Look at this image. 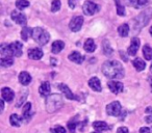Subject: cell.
<instances>
[{"mask_svg":"<svg viewBox=\"0 0 152 133\" xmlns=\"http://www.w3.org/2000/svg\"><path fill=\"white\" fill-rule=\"evenodd\" d=\"M83 25V17L77 16V17L72 18V20L70 21L69 27L73 32H77L81 29Z\"/></svg>","mask_w":152,"mask_h":133,"instance_id":"obj_7","label":"cell"},{"mask_svg":"<svg viewBox=\"0 0 152 133\" xmlns=\"http://www.w3.org/2000/svg\"><path fill=\"white\" fill-rule=\"evenodd\" d=\"M28 57L34 60H39L43 57V51L40 48H32L28 50Z\"/></svg>","mask_w":152,"mask_h":133,"instance_id":"obj_12","label":"cell"},{"mask_svg":"<svg viewBox=\"0 0 152 133\" xmlns=\"http://www.w3.org/2000/svg\"><path fill=\"white\" fill-rule=\"evenodd\" d=\"M93 128L98 132H102V131H106L108 129V125L105 122L102 121H96L93 123Z\"/></svg>","mask_w":152,"mask_h":133,"instance_id":"obj_20","label":"cell"},{"mask_svg":"<svg viewBox=\"0 0 152 133\" xmlns=\"http://www.w3.org/2000/svg\"><path fill=\"white\" fill-rule=\"evenodd\" d=\"M103 50H104L105 55H112L113 49L110 48V43H107V41H104V42H103Z\"/></svg>","mask_w":152,"mask_h":133,"instance_id":"obj_33","label":"cell"},{"mask_svg":"<svg viewBox=\"0 0 152 133\" xmlns=\"http://www.w3.org/2000/svg\"><path fill=\"white\" fill-rule=\"evenodd\" d=\"M143 54L145 59L147 60H152V48L148 45H145L143 47Z\"/></svg>","mask_w":152,"mask_h":133,"instance_id":"obj_27","label":"cell"},{"mask_svg":"<svg viewBox=\"0 0 152 133\" xmlns=\"http://www.w3.org/2000/svg\"><path fill=\"white\" fill-rule=\"evenodd\" d=\"M69 59L71 61H73V63L80 65V63H83V60H85V56H83V55L79 52H77V51H74V52H72L71 54L69 55Z\"/></svg>","mask_w":152,"mask_h":133,"instance_id":"obj_16","label":"cell"},{"mask_svg":"<svg viewBox=\"0 0 152 133\" xmlns=\"http://www.w3.org/2000/svg\"><path fill=\"white\" fill-rule=\"evenodd\" d=\"M83 14H86L87 16H92V15H95L96 13L100 11V7L99 5H97L96 3L92 2V1H86L85 4L83 7Z\"/></svg>","mask_w":152,"mask_h":133,"instance_id":"obj_5","label":"cell"},{"mask_svg":"<svg viewBox=\"0 0 152 133\" xmlns=\"http://www.w3.org/2000/svg\"><path fill=\"white\" fill-rule=\"evenodd\" d=\"M83 48H85V50L87 51V52H89V53L94 52V51H95V49H96V44H95V42H94L93 39H88V40L86 41Z\"/></svg>","mask_w":152,"mask_h":133,"instance_id":"obj_22","label":"cell"},{"mask_svg":"<svg viewBox=\"0 0 152 133\" xmlns=\"http://www.w3.org/2000/svg\"><path fill=\"white\" fill-rule=\"evenodd\" d=\"M64 47H65V43H64L63 41H55L52 44L51 51H52V53H54V54H57V53H59L63 50Z\"/></svg>","mask_w":152,"mask_h":133,"instance_id":"obj_21","label":"cell"},{"mask_svg":"<svg viewBox=\"0 0 152 133\" xmlns=\"http://www.w3.org/2000/svg\"><path fill=\"white\" fill-rule=\"evenodd\" d=\"M152 17V9H147L139 15L134 20V23H133V26H134V29L137 32H139V30L141 28H143L145 25H147L148 21L151 19Z\"/></svg>","mask_w":152,"mask_h":133,"instance_id":"obj_3","label":"cell"},{"mask_svg":"<svg viewBox=\"0 0 152 133\" xmlns=\"http://www.w3.org/2000/svg\"><path fill=\"white\" fill-rule=\"evenodd\" d=\"M0 106H1V111H3V108H4V100H0Z\"/></svg>","mask_w":152,"mask_h":133,"instance_id":"obj_41","label":"cell"},{"mask_svg":"<svg viewBox=\"0 0 152 133\" xmlns=\"http://www.w3.org/2000/svg\"><path fill=\"white\" fill-rule=\"evenodd\" d=\"M150 71H151V73H152V65H151V67H150Z\"/></svg>","mask_w":152,"mask_h":133,"instance_id":"obj_44","label":"cell"},{"mask_svg":"<svg viewBox=\"0 0 152 133\" xmlns=\"http://www.w3.org/2000/svg\"><path fill=\"white\" fill-rule=\"evenodd\" d=\"M69 5H70V7H71V9H74V7H76L75 3L73 2V0H69Z\"/></svg>","mask_w":152,"mask_h":133,"instance_id":"obj_40","label":"cell"},{"mask_svg":"<svg viewBox=\"0 0 152 133\" xmlns=\"http://www.w3.org/2000/svg\"><path fill=\"white\" fill-rule=\"evenodd\" d=\"M121 111H122V107H121L120 102L118 101L112 102V103H110L106 106V112H107V114H110L112 116H120Z\"/></svg>","mask_w":152,"mask_h":133,"instance_id":"obj_6","label":"cell"},{"mask_svg":"<svg viewBox=\"0 0 152 133\" xmlns=\"http://www.w3.org/2000/svg\"><path fill=\"white\" fill-rule=\"evenodd\" d=\"M149 81H150V87H151V92H152V77L149 79Z\"/></svg>","mask_w":152,"mask_h":133,"instance_id":"obj_42","label":"cell"},{"mask_svg":"<svg viewBox=\"0 0 152 133\" xmlns=\"http://www.w3.org/2000/svg\"><path fill=\"white\" fill-rule=\"evenodd\" d=\"M22 47L23 45L21 44L20 42H14L11 44V49H12V52H13L14 56H21L22 55Z\"/></svg>","mask_w":152,"mask_h":133,"instance_id":"obj_15","label":"cell"},{"mask_svg":"<svg viewBox=\"0 0 152 133\" xmlns=\"http://www.w3.org/2000/svg\"><path fill=\"white\" fill-rule=\"evenodd\" d=\"M89 85H90V87L95 92H101V89H102L100 80L97 77H92L89 80Z\"/></svg>","mask_w":152,"mask_h":133,"instance_id":"obj_17","label":"cell"},{"mask_svg":"<svg viewBox=\"0 0 152 133\" xmlns=\"http://www.w3.org/2000/svg\"><path fill=\"white\" fill-rule=\"evenodd\" d=\"M116 1V7H117V14L119 16H124L125 15V7L120 3L119 0H115Z\"/></svg>","mask_w":152,"mask_h":133,"instance_id":"obj_32","label":"cell"},{"mask_svg":"<svg viewBox=\"0 0 152 133\" xmlns=\"http://www.w3.org/2000/svg\"><path fill=\"white\" fill-rule=\"evenodd\" d=\"M102 73L110 79H120L124 77V68L119 61L108 60L102 65Z\"/></svg>","mask_w":152,"mask_h":133,"instance_id":"obj_1","label":"cell"},{"mask_svg":"<svg viewBox=\"0 0 152 133\" xmlns=\"http://www.w3.org/2000/svg\"><path fill=\"white\" fill-rule=\"evenodd\" d=\"M16 7L18 9L22 11V9H25L26 7H29V1L28 0H17L16 1Z\"/></svg>","mask_w":152,"mask_h":133,"instance_id":"obj_30","label":"cell"},{"mask_svg":"<svg viewBox=\"0 0 152 133\" xmlns=\"http://www.w3.org/2000/svg\"><path fill=\"white\" fill-rule=\"evenodd\" d=\"M140 48V40L137 38H132V40H131V44L130 46H129L128 48V54L129 55H135L137 52V50H139Z\"/></svg>","mask_w":152,"mask_h":133,"instance_id":"obj_11","label":"cell"},{"mask_svg":"<svg viewBox=\"0 0 152 133\" xmlns=\"http://www.w3.org/2000/svg\"><path fill=\"white\" fill-rule=\"evenodd\" d=\"M19 81L21 84L23 85H28L30 82H31V76L29 75V73L27 72H21L19 75Z\"/></svg>","mask_w":152,"mask_h":133,"instance_id":"obj_19","label":"cell"},{"mask_svg":"<svg viewBox=\"0 0 152 133\" xmlns=\"http://www.w3.org/2000/svg\"><path fill=\"white\" fill-rule=\"evenodd\" d=\"M63 98L58 94H53L47 97L46 99V110L49 113L57 111L63 106Z\"/></svg>","mask_w":152,"mask_h":133,"instance_id":"obj_2","label":"cell"},{"mask_svg":"<svg viewBox=\"0 0 152 133\" xmlns=\"http://www.w3.org/2000/svg\"><path fill=\"white\" fill-rule=\"evenodd\" d=\"M10 122H11V125L14 127H20V125H21L22 123V118H20L18 114L14 113L11 116V118H10Z\"/></svg>","mask_w":152,"mask_h":133,"instance_id":"obj_25","label":"cell"},{"mask_svg":"<svg viewBox=\"0 0 152 133\" xmlns=\"http://www.w3.org/2000/svg\"><path fill=\"white\" fill-rule=\"evenodd\" d=\"M132 65H133V67H134L135 70H137V72H141V71H143L144 69L146 68L145 61L142 60L141 58H135L134 60L132 61Z\"/></svg>","mask_w":152,"mask_h":133,"instance_id":"obj_23","label":"cell"},{"mask_svg":"<svg viewBox=\"0 0 152 133\" xmlns=\"http://www.w3.org/2000/svg\"><path fill=\"white\" fill-rule=\"evenodd\" d=\"M12 19L13 21H15L17 24L19 25H22V26H25L26 25V22H27V19H26V16L24 14L20 13V12H17V11H14L11 15Z\"/></svg>","mask_w":152,"mask_h":133,"instance_id":"obj_8","label":"cell"},{"mask_svg":"<svg viewBox=\"0 0 152 133\" xmlns=\"http://www.w3.org/2000/svg\"><path fill=\"white\" fill-rule=\"evenodd\" d=\"M57 87L63 92L64 95H65L68 99H70V100H75L76 99V97L73 95V93L71 92V89H70L66 84H64V83H59V84H57Z\"/></svg>","mask_w":152,"mask_h":133,"instance_id":"obj_14","label":"cell"},{"mask_svg":"<svg viewBox=\"0 0 152 133\" xmlns=\"http://www.w3.org/2000/svg\"><path fill=\"white\" fill-rule=\"evenodd\" d=\"M50 91H51V86L50 83L47 82V81H44V82L41 83L40 89H39V93L42 97H48L50 95Z\"/></svg>","mask_w":152,"mask_h":133,"instance_id":"obj_13","label":"cell"},{"mask_svg":"<svg viewBox=\"0 0 152 133\" xmlns=\"http://www.w3.org/2000/svg\"><path fill=\"white\" fill-rule=\"evenodd\" d=\"M140 133H151V131H150V129L148 127H142L140 129Z\"/></svg>","mask_w":152,"mask_h":133,"instance_id":"obj_37","label":"cell"},{"mask_svg":"<svg viewBox=\"0 0 152 133\" xmlns=\"http://www.w3.org/2000/svg\"><path fill=\"white\" fill-rule=\"evenodd\" d=\"M32 39L38 43L41 46H44L50 40V36L45 29L41 27H36L34 29H32Z\"/></svg>","mask_w":152,"mask_h":133,"instance_id":"obj_4","label":"cell"},{"mask_svg":"<svg viewBox=\"0 0 152 133\" xmlns=\"http://www.w3.org/2000/svg\"><path fill=\"white\" fill-rule=\"evenodd\" d=\"M1 96H2V99L7 102H12L15 98V93L12 91L9 87H3L1 89Z\"/></svg>","mask_w":152,"mask_h":133,"instance_id":"obj_10","label":"cell"},{"mask_svg":"<svg viewBox=\"0 0 152 133\" xmlns=\"http://www.w3.org/2000/svg\"><path fill=\"white\" fill-rule=\"evenodd\" d=\"M76 126H77V123H76L75 121H72V122L68 123V128H69V130H71V131L75 130Z\"/></svg>","mask_w":152,"mask_h":133,"instance_id":"obj_35","label":"cell"},{"mask_svg":"<svg viewBox=\"0 0 152 133\" xmlns=\"http://www.w3.org/2000/svg\"><path fill=\"white\" fill-rule=\"evenodd\" d=\"M117 133H129V131L126 127H120V128L117 130Z\"/></svg>","mask_w":152,"mask_h":133,"instance_id":"obj_36","label":"cell"},{"mask_svg":"<svg viewBox=\"0 0 152 133\" xmlns=\"http://www.w3.org/2000/svg\"><path fill=\"white\" fill-rule=\"evenodd\" d=\"M150 34H151V36H152V26H151V27H150Z\"/></svg>","mask_w":152,"mask_h":133,"instance_id":"obj_43","label":"cell"},{"mask_svg":"<svg viewBox=\"0 0 152 133\" xmlns=\"http://www.w3.org/2000/svg\"><path fill=\"white\" fill-rule=\"evenodd\" d=\"M92 133H100V132H98V131H97V132H92Z\"/></svg>","mask_w":152,"mask_h":133,"instance_id":"obj_45","label":"cell"},{"mask_svg":"<svg viewBox=\"0 0 152 133\" xmlns=\"http://www.w3.org/2000/svg\"><path fill=\"white\" fill-rule=\"evenodd\" d=\"M146 122L152 123V108L151 107H150V116H146Z\"/></svg>","mask_w":152,"mask_h":133,"instance_id":"obj_38","label":"cell"},{"mask_svg":"<svg viewBox=\"0 0 152 133\" xmlns=\"http://www.w3.org/2000/svg\"><path fill=\"white\" fill-rule=\"evenodd\" d=\"M118 32L122 38H125V36H128L129 33V26L128 24H122L121 26H119L118 28Z\"/></svg>","mask_w":152,"mask_h":133,"instance_id":"obj_26","label":"cell"},{"mask_svg":"<svg viewBox=\"0 0 152 133\" xmlns=\"http://www.w3.org/2000/svg\"><path fill=\"white\" fill-rule=\"evenodd\" d=\"M0 53H1V57H12L14 56L13 52H12L11 45L2 44L0 47Z\"/></svg>","mask_w":152,"mask_h":133,"instance_id":"obj_18","label":"cell"},{"mask_svg":"<svg viewBox=\"0 0 152 133\" xmlns=\"http://www.w3.org/2000/svg\"><path fill=\"white\" fill-rule=\"evenodd\" d=\"M51 133H66V129L61 126H55L54 128L50 129Z\"/></svg>","mask_w":152,"mask_h":133,"instance_id":"obj_34","label":"cell"},{"mask_svg":"<svg viewBox=\"0 0 152 133\" xmlns=\"http://www.w3.org/2000/svg\"><path fill=\"white\" fill-rule=\"evenodd\" d=\"M61 0H53L52 3H51V12L55 13V12H58L61 9Z\"/></svg>","mask_w":152,"mask_h":133,"instance_id":"obj_31","label":"cell"},{"mask_svg":"<svg viewBox=\"0 0 152 133\" xmlns=\"http://www.w3.org/2000/svg\"><path fill=\"white\" fill-rule=\"evenodd\" d=\"M13 63L14 60L12 57H1V59H0V65H1V67H4V68L11 67Z\"/></svg>","mask_w":152,"mask_h":133,"instance_id":"obj_28","label":"cell"},{"mask_svg":"<svg viewBox=\"0 0 152 133\" xmlns=\"http://www.w3.org/2000/svg\"><path fill=\"white\" fill-rule=\"evenodd\" d=\"M30 36H32V29H30L29 27H24L23 29H22L21 31V38L23 41H27L28 38H29Z\"/></svg>","mask_w":152,"mask_h":133,"instance_id":"obj_29","label":"cell"},{"mask_svg":"<svg viewBox=\"0 0 152 133\" xmlns=\"http://www.w3.org/2000/svg\"><path fill=\"white\" fill-rule=\"evenodd\" d=\"M107 86L108 89H110V92L114 94H120L123 92V89H124V85H123L122 82H120V81H108L107 83Z\"/></svg>","mask_w":152,"mask_h":133,"instance_id":"obj_9","label":"cell"},{"mask_svg":"<svg viewBox=\"0 0 152 133\" xmlns=\"http://www.w3.org/2000/svg\"><path fill=\"white\" fill-rule=\"evenodd\" d=\"M148 2V0H137V4L139 5H145Z\"/></svg>","mask_w":152,"mask_h":133,"instance_id":"obj_39","label":"cell"},{"mask_svg":"<svg viewBox=\"0 0 152 133\" xmlns=\"http://www.w3.org/2000/svg\"><path fill=\"white\" fill-rule=\"evenodd\" d=\"M32 116V112H31V103L27 102L25 103L23 107V118H26V120H29Z\"/></svg>","mask_w":152,"mask_h":133,"instance_id":"obj_24","label":"cell"}]
</instances>
